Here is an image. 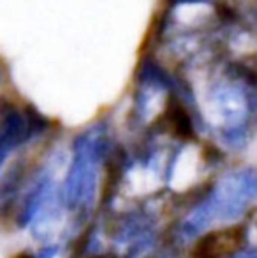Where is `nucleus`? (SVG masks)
<instances>
[{
  "label": "nucleus",
  "mask_w": 257,
  "mask_h": 258,
  "mask_svg": "<svg viewBox=\"0 0 257 258\" xmlns=\"http://www.w3.org/2000/svg\"><path fill=\"white\" fill-rule=\"evenodd\" d=\"M162 123L164 126L178 139H192L194 137V125L189 116V111L183 107V104L176 99H169L168 107L162 114Z\"/></svg>",
  "instance_id": "nucleus-2"
},
{
  "label": "nucleus",
  "mask_w": 257,
  "mask_h": 258,
  "mask_svg": "<svg viewBox=\"0 0 257 258\" xmlns=\"http://www.w3.org/2000/svg\"><path fill=\"white\" fill-rule=\"evenodd\" d=\"M14 258H30V256H28L27 253H21V255H16V256H14Z\"/></svg>",
  "instance_id": "nucleus-3"
},
{
  "label": "nucleus",
  "mask_w": 257,
  "mask_h": 258,
  "mask_svg": "<svg viewBox=\"0 0 257 258\" xmlns=\"http://www.w3.org/2000/svg\"><path fill=\"white\" fill-rule=\"evenodd\" d=\"M245 230L241 227H226L208 232L197 241L192 258H226L243 246Z\"/></svg>",
  "instance_id": "nucleus-1"
}]
</instances>
